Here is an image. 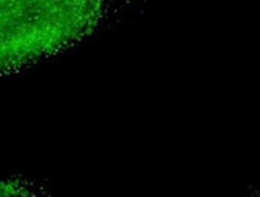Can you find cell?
Returning <instances> with one entry per match:
<instances>
[{
    "instance_id": "6da1fadb",
    "label": "cell",
    "mask_w": 260,
    "mask_h": 197,
    "mask_svg": "<svg viewBox=\"0 0 260 197\" xmlns=\"http://www.w3.org/2000/svg\"><path fill=\"white\" fill-rule=\"evenodd\" d=\"M122 0H0V77L78 47L117 15Z\"/></svg>"
},
{
    "instance_id": "7a4b0ae2",
    "label": "cell",
    "mask_w": 260,
    "mask_h": 197,
    "mask_svg": "<svg viewBox=\"0 0 260 197\" xmlns=\"http://www.w3.org/2000/svg\"><path fill=\"white\" fill-rule=\"evenodd\" d=\"M50 188L45 182L25 174H2L0 197H48Z\"/></svg>"
}]
</instances>
